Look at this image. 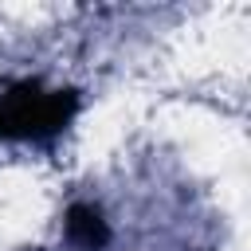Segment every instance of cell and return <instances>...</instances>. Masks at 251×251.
Instances as JSON below:
<instances>
[{"label":"cell","mask_w":251,"mask_h":251,"mask_svg":"<svg viewBox=\"0 0 251 251\" xmlns=\"http://www.w3.org/2000/svg\"><path fill=\"white\" fill-rule=\"evenodd\" d=\"M71 114H75L71 90L20 82L8 94H0V137H12V141L51 137L71 122Z\"/></svg>","instance_id":"6da1fadb"},{"label":"cell","mask_w":251,"mask_h":251,"mask_svg":"<svg viewBox=\"0 0 251 251\" xmlns=\"http://www.w3.org/2000/svg\"><path fill=\"white\" fill-rule=\"evenodd\" d=\"M67 231H71V239L78 243V247H86V251H94V247H102L106 239H110V231H106V220L94 212V208H71V216H67Z\"/></svg>","instance_id":"7a4b0ae2"}]
</instances>
